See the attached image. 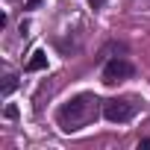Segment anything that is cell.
<instances>
[{
	"instance_id": "1",
	"label": "cell",
	"mask_w": 150,
	"mask_h": 150,
	"mask_svg": "<svg viewBox=\"0 0 150 150\" xmlns=\"http://www.w3.org/2000/svg\"><path fill=\"white\" fill-rule=\"evenodd\" d=\"M100 112H103V103H100L94 94L83 91V94L71 97L68 103H62V106H59L56 121H59V127H62L65 132H77V129L88 127L91 121H97V115H100Z\"/></svg>"
},
{
	"instance_id": "2",
	"label": "cell",
	"mask_w": 150,
	"mask_h": 150,
	"mask_svg": "<svg viewBox=\"0 0 150 150\" xmlns=\"http://www.w3.org/2000/svg\"><path fill=\"white\" fill-rule=\"evenodd\" d=\"M138 112V100L135 97H112V100H103V118L112 121V124H127L132 121Z\"/></svg>"
},
{
	"instance_id": "3",
	"label": "cell",
	"mask_w": 150,
	"mask_h": 150,
	"mask_svg": "<svg viewBox=\"0 0 150 150\" xmlns=\"http://www.w3.org/2000/svg\"><path fill=\"white\" fill-rule=\"evenodd\" d=\"M129 77H132V65H129L124 56L109 59V62H106V68H103V83H106V86L124 83V80H129Z\"/></svg>"
},
{
	"instance_id": "4",
	"label": "cell",
	"mask_w": 150,
	"mask_h": 150,
	"mask_svg": "<svg viewBox=\"0 0 150 150\" xmlns=\"http://www.w3.org/2000/svg\"><path fill=\"white\" fill-rule=\"evenodd\" d=\"M44 68H47V56H44V50H35L33 59L27 62V71H44Z\"/></svg>"
},
{
	"instance_id": "5",
	"label": "cell",
	"mask_w": 150,
	"mask_h": 150,
	"mask_svg": "<svg viewBox=\"0 0 150 150\" xmlns=\"http://www.w3.org/2000/svg\"><path fill=\"white\" fill-rule=\"evenodd\" d=\"M15 86H18V80H15V77H6V83H3V97H9V94L15 91Z\"/></svg>"
},
{
	"instance_id": "6",
	"label": "cell",
	"mask_w": 150,
	"mask_h": 150,
	"mask_svg": "<svg viewBox=\"0 0 150 150\" xmlns=\"http://www.w3.org/2000/svg\"><path fill=\"white\" fill-rule=\"evenodd\" d=\"M6 118H18V109L15 106H6Z\"/></svg>"
},
{
	"instance_id": "7",
	"label": "cell",
	"mask_w": 150,
	"mask_h": 150,
	"mask_svg": "<svg viewBox=\"0 0 150 150\" xmlns=\"http://www.w3.org/2000/svg\"><path fill=\"white\" fill-rule=\"evenodd\" d=\"M88 3H91V6H94V9H100V6H103V3H106V0H88Z\"/></svg>"
},
{
	"instance_id": "8",
	"label": "cell",
	"mask_w": 150,
	"mask_h": 150,
	"mask_svg": "<svg viewBox=\"0 0 150 150\" xmlns=\"http://www.w3.org/2000/svg\"><path fill=\"white\" fill-rule=\"evenodd\" d=\"M38 3H41V0H27V9H35Z\"/></svg>"
},
{
	"instance_id": "9",
	"label": "cell",
	"mask_w": 150,
	"mask_h": 150,
	"mask_svg": "<svg viewBox=\"0 0 150 150\" xmlns=\"http://www.w3.org/2000/svg\"><path fill=\"white\" fill-rule=\"evenodd\" d=\"M138 147H150V138H141V141H138Z\"/></svg>"
}]
</instances>
